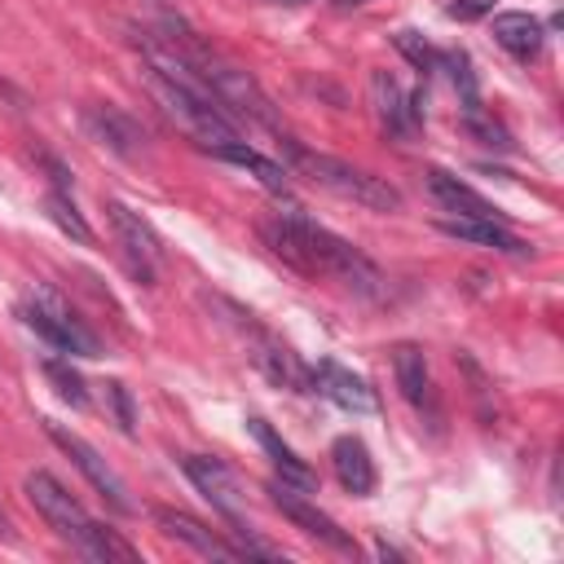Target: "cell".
<instances>
[{"instance_id":"obj_23","label":"cell","mask_w":564,"mask_h":564,"mask_svg":"<svg viewBox=\"0 0 564 564\" xmlns=\"http://www.w3.org/2000/svg\"><path fill=\"white\" fill-rule=\"evenodd\" d=\"M463 128L480 141V145H494V150H511V137H507V128L498 123V119H489L485 110H480V101H467L463 106Z\"/></svg>"},{"instance_id":"obj_30","label":"cell","mask_w":564,"mask_h":564,"mask_svg":"<svg viewBox=\"0 0 564 564\" xmlns=\"http://www.w3.org/2000/svg\"><path fill=\"white\" fill-rule=\"evenodd\" d=\"M282 4H308V0H282Z\"/></svg>"},{"instance_id":"obj_10","label":"cell","mask_w":564,"mask_h":564,"mask_svg":"<svg viewBox=\"0 0 564 564\" xmlns=\"http://www.w3.org/2000/svg\"><path fill=\"white\" fill-rule=\"evenodd\" d=\"M251 361L260 366V375L286 392H313V370L286 348L278 344L269 330H251Z\"/></svg>"},{"instance_id":"obj_11","label":"cell","mask_w":564,"mask_h":564,"mask_svg":"<svg viewBox=\"0 0 564 564\" xmlns=\"http://www.w3.org/2000/svg\"><path fill=\"white\" fill-rule=\"evenodd\" d=\"M313 392L330 397L339 410H352V414H375L379 410L375 388L361 375H352L348 366H339V361H317L313 366Z\"/></svg>"},{"instance_id":"obj_4","label":"cell","mask_w":564,"mask_h":564,"mask_svg":"<svg viewBox=\"0 0 564 564\" xmlns=\"http://www.w3.org/2000/svg\"><path fill=\"white\" fill-rule=\"evenodd\" d=\"M286 150H291V163L308 181H317L322 189H330L339 198H352V203H361L370 212H401V203H405L401 189L388 185L383 176H370V172H361V167H352L344 159H330V154H313V150H304L295 141H286Z\"/></svg>"},{"instance_id":"obj_20","label":"cell","mask_w":564,"mask_h":564,"mask_svg":"<svg viewBox=\"0 0 564 564\" xmlns=\"http://www.w3.org/2000/svg\"><path fill=\"white\" fill-rule=\"evenodd\" d=\"M494 40H498L511 57H524V62H529V57H538L546 31H542V22H538L533 13L511 9V13H498V18H494Z\"/></svg>"},{"instance_id":"obj_7","label":"cell","mask_w":564,"mask_h":564,"mask_svg":"<svg viewBox=\"0 0 564 564\" xmlns=\"http://www.w3.org/2000/svg\"><path fill=\"white\" fill-rule=\"evenodd\" d=\"M106 216H110V225H115V238H119V247H123L128 269L150 286L154 273H159V264H163V242H159L154 225H150L141 212H132L128 203H119V198H106Z\"/></svg>"},{"instance_id":"obj_29","label":"cell","mask_w":564,"mask_h":564,"mask_svg":"<svg viewBox=\"0 0 564 564\" xmlns=\"http://www.w3.org/2000/svg\"><path fill=\"white\" fill-rule=\"evenodd\" d=\"M352 4H366V0H339V9H352Z\"/></svg>"},{"instance_id":"obj_17","label":"cell","mask_w":564,"mask_h":564,"mask_svg":"<svg viewBox=\"0 0 564 564\" xmlns=\"http://www.w3.org/2000/svg\"><path fill=\"white\" fill-rule=\"evenodd\" d=\"M247 432L260 441V449H264V454L273 458V467L282 471L278 480H286V485H295V489H304V494H313V489H317L313 467H308V463H304V458H300V454H295V449H291V445H286V441H282L264 419H247Z\"/></svg>"},{"instance_id":"obj_13","label":"cell","mask_w":564,"mask_h":564,"mask_svg":"<svg viewBox=\"0 0 564 564\" xmlns=\"http://www.w3.org/2000/svg\"><path fill=\"white\" fill-rule=\"evenodd\" d=\"M154 524H159L167 538H176V542L194 546L198 555H212V560H242L234 542H225L216 529H207V524H203V520H194L189 511H176V507H154Z\"/></svg>"},{"instance_id":"obj_24","label":"cell","mask_w":564,"mask_h":564,"mask_svg":"<svg viewBox=\"0 0 564 564\" xmlns=\"http://www.w3.org/2000/svg\"><path fill=\"white\" fill-rule=\"evenodd\" d=\"M44 375H48V383L57 388L62 401H70L75 410H88V388H84L79 370H70L66 361H44Z\"/></svg>"},{"instance_id":"obj_15","label":"cell","mask_w":564,"mask_h":564,"mask_svg":"<svg viewBox=\"0 0 564 564\" xmlns=\"http://www.w3.org/2000/svg\"><path fill=\"white\" fill-rule=\"evenodd\" d=\"M392 375H397V388H401V397L423 414H441L436 410V388H432V370H427V357H423V348L419 344H397L392 348Z\"/></svg>"},{"instance_id":"obj_3","label":"cell","mask_w":564,"mask_h":564,"mask_svg":"<svg viewBox=\"0 0 564 564\" xmlns=\"http://www.w3.org/2000/svg\"><path fill=\"white\" fill-rule=\"evenodd\" d=\"M145 84H150V93L159 97V106H163L194 141H203L207 150L229 145V141H242V137H238V123L225 115V106H220L212 93L185 88V84H176V79H167V75H159V70H150V66H145Z\"/></svg>"},{"instance_id":"obj_22","label":"cell","mask_w":564,"mask_h":564,"mask_svg":"<svg viewBox=\"0 0 564 564\" xmlns=\"http://www.w3.org/2000/svg\"><path fill=\"white\" fill-rule=\"evenodd\" d=\"M44 207H48V216H53V225H57L62 234H70L75 242H93V229H88V220L79 216V207H75L70 189H48Z\"/></svg>"},{"instance_id":"obj_16","label":"cell","mask_w":564,"mask_h":564,"mask_svg":"<svg viewBox=\"0 0 564 564\" xmlns=\"http://www.w3.org/2000/svg\"><path fill=\"white\" fill-rule=\"evenodd\" d=\"M370 106L392 137H410L419 128V106H410V97L388 70H370Z\"/></svg>"},{"instance_id":"obj_25","label":"cell","mask_w":564,"mask_h":564,"mask_svg":"<svg viewBox=\"0 0 564 564\" xmlns=\"http://www.w3.org/2000/svg\"><path fill=\"white\" fill-rule=\"evenodd\" d=\"M106 401L115 405V419H119V432L123 436H132L137 432V414H132V397H128V388L115 379V383H106Z\"/></svg>"},{"instance_id":"obj_28","label":"cell","mask_w":564,"mask_h":564,"mask_svg":"<svg viewBox=\"0 0 564 564\" xmlns=\"http://www.w3.org/2000/svg\"><path fill=\"white\" fill-rule=\"evenodd\" d=\"M0 542H13V529H9V516H4V502H0Z\"/></svg>"},{"instance_id":"obj_26","label":"cell","mask_w":564,"mask_h":564,"mask_svg":"<svg viewBox=\"0 0 564 564\" xmlns=\"http://www.w3.org/2000/svg\"><path fill=\"white\" fill-rule=\"evenodd\" d=\"M397 48H401V53H405V57H410V62H414L423 75L436 66V53H432V48H427V44H423L414 31H401V35H397Z\"/></svg>"},{"instance_id":"obj_5","label":"cell","mask_w":564,"mask_h":564,"mask_svg":"<svg viewBox=\"0 0 564 564\" xmlns=\"http://www.w3.org/2000/svg\"><path fill=\"white\" fill-rule=\"evenodd\" d=\"M44 432H48V441H53V445H57V449H62V454L84 471V480H88V485L110 502V511L132 516V498H128L123 476H119V471H115V467H110V463H106V458H101V454H97L79 432H70V427H66V423H57V419H44Z\"/></svg>"},{"instance_id":"obj_27","label":"cell","mask_w":564,"mask_h":564,"mask_svg":"<svg viewBox=\"0 0 564 564\" xmlns=\"http://www.w3.org/2000/svg\"><path fill=\"white\" fill-rule=\"evenodd\" d=\"M494 9V0H449V18H458V22H476V18H485Z\"/></svg>"},{"instance_id":"obj_1","label":"cell","mask_w":564,"mask_h":564,"mask_svg":"<svg viewBox=\"0 0 564 564\" xmlns=\"http://www.w3.org/2000/svg\"><path fill=\"white\" fill-rule=\"evenodd\" d=\"M260 238L273 256H282L286 264H295L300 273H326L339 278L348 291L379 300L383 295V273L375 269V260H366L352 242H344L339 234L313 225L300 212H278L260 220Z\"/></svg>"},{"instance_id":"obj_6","label":"cell","mask_w":564,"mask_h":564,"mask_svg":"<svg viewBox=\"0 0 564 564\" xmlns=\"http://www.w3.org/2000/svg\"><path fill=\"white\" fill-rule=\"evenodd\" d=\"M22 322L40 335V339H48L53 348H62V352H75V357H101V339L57 300V295H40V300H31L26 308H22Z\"/></svg>"},{"instance_id":"obj_12","label":"cell","mask_w":564,"mask_h":564,"mask_svg":"<svg viewBox=\"0 0 564 564\" xmlns=\"http://www.w3.org/2000/svg\"><path fill=\"white\" fill-rule=\"evenodd\" d=\"M84 123H88V132H93L106 150H115L119 159H141V150H145V128H141L132 115H123L119 106H88V110H84Z\"/></svg>"},{"instance_id":"obj_14","label":"cell","mask_w":564,"mask_h":564,"mask_svg":"<svg viewBox=\"0 0 564 564\" xmlns=\"http://www.w3.org/2000/svg\"><path fill=\"white\" fill-rule=\"evenodd\" d=\"M423 185H427V194L445 207V212H454V216H463V220H498V207L485 198V194H476L471 185H463L454 172H445V167H427L423 172Z\"/></svg>"},{"instance_id":"obj_8","label":"cell","mask_w":564,"mask_h":564,"mask_svg":"<svg viewBox=\"0 0 564 564\" xmlns=\"http://www.w3.org/2000/svg\"><path fill=\"white\" fill-rule=\"evenodd\" d=\"M269 489V498H273V507L295 524V529H304L308 538H317L322 546H330V551H339V555H357V542H352V533H344L317 502H308L304 498V489H295V485H286V480H269L264 485Z\"/></svg>"},{"instance_id":"obj_9","label":"cell","mask_w":564,"mask_h":564,"mask_svg":"<svg viewBox=\"0 0 564 564\" xmlns=\"http://www.w3.org/2000/svg\"><path fill=\"white\" fill-rule=\"evenodd\" d=\"M181 467H185V476L194 480V489L229 520V529L247 524V494H242L238 476H234L220 458H212V454H185Z\"/></svg>"},{"instance_id":"obj_18","label":"cell","mask_w":564,"mask_h":564,"mask_svg":"<svg viewBox=\"0 0 564 564\" xmlns=\"http://www.w3.org/2000/svg\"><path fill=\"white\" fill-rule=\"evenodd\" d=\"M441 234L458 238V242H476V247H489V251H502V256H533V247L524 238H516L502 220H441Z\"/></svg>"},{"instance_id":"obj_19","label":"cell","mask_w":564,"mask_h":564,"mask_svg":"<svg viewBox=\"0 0 564 564\" xmlns=\"http://www.w3.org/2000/svg\"><path fill=\"white\" fill-rule=\"evenodd\" d=\"M330 467H335V476H339V485L348 494L366 498L375 489V458H370V449H366L361 436H339L330 445Z\"/></svg>"},{"instance_id":"obj_21","label":"cell","mask_w":564,"mask_h":564,"mask_svg":"<svg viewBox=\"0 0 564 564\" xmlns=\"http://www.w3.org/2000/svg\"><path fill=\"white\" fill-rule=\"evenodd\" d=\"M216 159H225V163H238V167H247L264 189H273V194H282L286 189V172L273 163V159H264L260 150H251V145H242V141H229V145H216L212 150Z\"/></svg>"},{"instance_id":"obj_2","label":"cell","mask_w":564,"mask_h":564,"mask_svg":"<svg viewBox=\"0 0 564 564\" xmlns=\"http://www.w3.org/2000/svg\"><path fill=\"white\" fill-rule=\"evenodd\" d=\"M26 498L35 502V511L44 516V524H48L62 542H70L79 555L106 560V564H110V560H123V564L137 560V551H132L115 529H101V524L79 507V498L66 494V485L53 480L48 471H31V476H26Z\"/></svg>"}]
</instances>
